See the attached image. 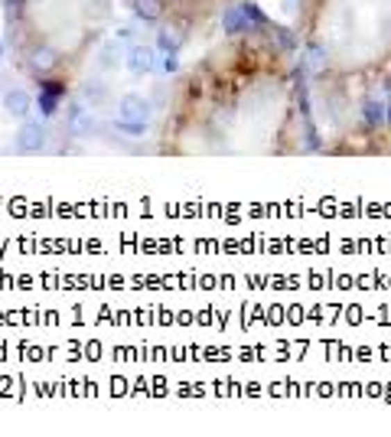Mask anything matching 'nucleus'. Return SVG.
<instances>
[{"instance_id":"nucleus-5","label":"nucleus","mask_w":391,"mask_h":437,"mask_svg":"<svg viewBox=\"0 0 391 437\" xmlns=\"http://www.w3.org/2000/svg\"><path fill=\"white\" fill-rule=\"evenodd\" d=\"M63 98H65V85H63V82H46V85L40 88V115L42 117H53Z\"/></svg>"},{"instance_id":"nucleus-3","label":"nucleus","mask_w":391,"mask_h":437,"mask_svg":"<svg viewBox=\"0 0 391 437\" xmlns=\"http://www.w3.org/2000/svg\"><path fill=\"white\" fill-rule=\"evenodd\" d=\"M153 65H157V53L144 43H134L127 49V69L134 75H150L153 72Z\"/></svg>"},{"instance_id":"nucleus-13","label":"nucleus","mask_w":391,"mask_h":437,"mask_svg":"<svg viewBox=\"0 0 391 437\" xmlns=\"http://www.w3.org/2000/svg\"><path fill=\"white\" fill-rule=\"evenodd\" d=\"M323 65H326V49H323V46H310L307 49V69L310 72H319Z\"/></svg>"},{"instance_id":"nucleus-18","label":"nucleus","mask_w":391,"mask_h":437,"mask_svg":"<svg viewBox=\"0 0 391 437\" xmlns=\"http://www.w3.org/2000/svg\"><path fill=\"white\" fill-rule=\"evenodd\" d=\"M0 59H3V43H0Z\"/></svg>"},{"instance_id":"nucleus-1","label":"nucleus","mask_w":391,"mask_h":437,"mask_svg":"<svg viewBox=\"0 0 391 437\" xmlns=\"http://www.w3.org/2000/svg\"><path fill=\"white\" fill-rule=\"evenodd\" d=\"M150 121V101L140 95H124L117 101V117L115 128L124 131V134H144Z\"/></svg>"},{"instance_id":"nucleus-6","label":"nucleus","mask_w":391,"mask_h":437,"mask_svg":"<svg viewBox=\"0 0 391 437\" xmlns=\"http://www.w3.org/2000/svg\"><path fill=\"white\" fill-rule=\"evenodd\" d=\"M56 65H59V53H56L53 46H36V49H30V69L33 72H53Z\"/></svg>"},{"instance_id":"nucleus-10","label":"nucleus","mask_w":391,"mask_h":437,"mask_svg":"<svg viewBox=\"0 0 391 437\" xmlns=\"http://www.w3.org/2000/svg\"><path fill=\"white\" fill-rule=\"evenodd\" d=\"M222 30L228 33V36H238V33L251 30V26H248V20H244L242 7H228V10L222 13Z\"/></svg>"},{"instance_id":"nucleus-11","label":"nucleus","mask_w":391,"mask_h":437,"mask_svg":"<svg viewBox=\"0 0 391 437\" xmlns=\"http://www.w3.org/2000/svg\"><path fill=\"white\" fill-rule=\"evenodd\" d=\"M82 101L92 108H101L108 101V88L101 82H85L82 85Z\"/></svg>"},{"instance_id":"nucleus-16","label":"nucleus","mask_w":391,"mask_h":437,"mask_svg":"<svg viewBox=\"0 0 391 437\" xmlns=\"http://www.w3.org/2000/svg\"><path fill=\"white\" fill-rule=\"evenodd\" d=\"M115 40H131V26H121V30L115 33Z\"/></svg>"},{"instance_id":"nucleus-2","label":"nucleus","mask_w":391,"mask_h":437,"mask_svg":"<svg viewBox=\"0 0 391 437\" xmlns=\"http://www.w3.org/2000/svg\"><path fill=\"white\" fill-rule=\"evenodd\" d=\"M46 147V131L36 121H26L20 131H17V150L20 154H40Z\"/></svg>"},{"instance_id":"nucleus-7","label":"nucleus","mask_w":391,"mask_h":437,"mask_svg":"<svg viewBox=\"0 0 391 437\" xmlns=\"http://www.w3.org/2000/svg\"><path fill=\"white\" fill-rule=\"evenodd\" d=\"M3 111L13 117H26L33 111V98L23 92V88H10L7 95H3Z\"/></svg>"},{"instance_id":"nucleus-9","label":"nucleus","mask_w":391,"mask_h":437,"mask_svg":"<svg viewBox=\"0 0 391 437\" xmlns=\"http://www.w3.org/2000/svg\"><path fill=\"white\" fill-rule=\"evenodd\" d=\"M131 7L144 23H157L163 17V0H131Z\"/></svg>"},{"instance_id":"nucleus-14","label":"nucleus","mask_w":391,"mask_h":437,"mask_svg":"<svg viewBox=\"0 0 391 437\" xmlns=\"http://www.w3.org/2000/svg\"><path fill=\"white\" fill-rule=\"evenodd\" d=\"M157 43H160V49H163V53H176V49H180V36H176L173 30H163L157 36Z\"/></svg>"},{"instance_id":"nucleus-17","label":"nucleus","mask_w":391,"mask_h":437,"mask_svg":"<svg viewBox=\"0 0 391 437\" xmlns=\"http://www.w3.org/2000/svg\"><path fill=\"white\" fill-rule=\"evenodd\" d=\"M26 0H7V7H23Z\"/></svg>"},{"instance_id":"nucleus-15","label":"nucleus","mask_w":391,"mask_h":437,"mask_svg":"<svg viewBox=\"0 0 391 437\" xmlns=\"http://www.w3.org/2000/svg\"><path fill=\"white\" fill-rule=\"evenodd\" d=\"M163 72H167V75L180 72V56H176V53H167V56H163Z\"/></svg>"},{"instance_id":"nucleus-4","label":"nucleus","mask_w":391,"mask_h":437,"mask_svg":"<svg viewBox=\"0 0 391 437\" xmlns=\"http://www.w3.org/2000/svg\"><path fill=\"white\" fill-rule=\"evenodd\" d=\"M65 121H69V131H72L75 138H92V134H95V117H92V111H88L85 105L69 108Z\"/></svg>"},{"instance_id":"nucleus-12","label":"nucleus","mask_w":391,"mask_h":437,"mask_svg":"<svg viewBox=\"0 0 391 437\" xmlns=\"http://www.w3.org/2000/svg\"><path fill=\"white\" fill-rule=\"evenodd\" d=\"M242 13H244V20H248V26H271V20H267L265 13H261V7L258 3H242Z\"/></svg>"},{"instance_id":"nucleus-8","label":"nucleus","mask_w":391,"mask_h":437,"mask_svg":"<svg viewBox=\"0 0 391 437\" xmlns=\"http://www.w3.org/2000/svg\"><path fill=\"white\" fill-rule=\"evenodd\" d=\"M385 117H388V105H381V101H375V98H369V101L362 105V121H365V128L369 131L385 128Z\"/></svg>"}]
</instances>
